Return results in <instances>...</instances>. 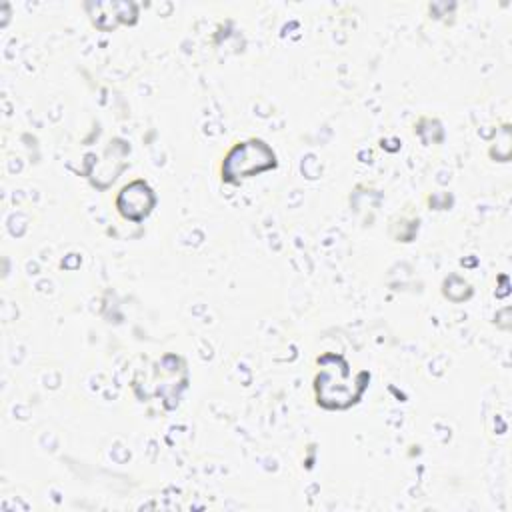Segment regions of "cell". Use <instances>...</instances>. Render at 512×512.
<instances>
[{"label":"cell","mask_w":512,"mask_h":512,"mask_svg":"<svg viewBox=\"0 0 512 512\" xmlns=\"http://www.w3.org/2000/svg\"><path fill=\"white\" fill-rule=\"evenodd\" d=\"M276 166V156L272 148L262 140H246L230 148L222 162V178L226 182H240L264 170Z\"/></svg>","instance_id":"cell-1"},{"label":"cell","mask_w":512,"mask_h":512,"mask_svg":"<svg viewBox=\"0 0 512 512\" xmlns=\"http://www.w3.org/2000/svg\"><path fill=\"white\" fill-rule=\"evenodd\" d=\"M116 206L124 218L138 222L150 214V210L154 206V194L146 182L134 180L132 184H128L120 190V194L116 198Z\"/></svg>","instance_id":"cell-2"}]
</instances>
